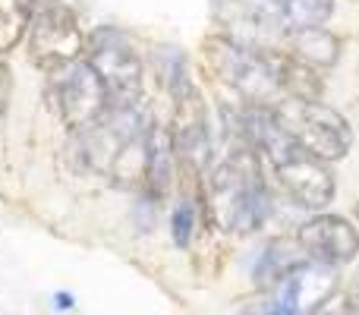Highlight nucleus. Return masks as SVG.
<instances>
[{"instance_id": "nucleus-1", "label": "nucleus", "mask_w": 359, "mask_h": 315, "mask_svg": "<svg viewBox=\"0 0 359 315\" xmlns=\"http://www.w3.org/2000/svg\"><path fill=\"white\" fill-rule=\"evenodd\" d=\"M151 126L155 123L139 105L107 107L88 130L76 133L82 161L88 170L107 177L114 186H142Z\"/></svg>"}, {"instance_id": "nucleus-2", "label": "nucleus", "mask_w": 359, "mask_h": 315, "mask_svg": "<svg viewBox=\"0 0 359 315\" xmlns=\"http://www.w3.org/2000/svg\"><path fill=\"white\" fill-rule=\"evenodd\" d=\"M205 60H208L211 73H215L224 86L240 95L243 105L274 107L284 98L262 48H249V44L236 41V38L217 35V38L205 41Z\"/></svg>"}, {"instance_id": "nucleus-3", "label": "nucleus", "mask_w": 359, "mask_h": 315, "mask_svg": "<svg viewBox=\"0 0 359 315\" xmlns=\"http://www.w3.org/2000/svg\"><path fill=\"white\" fill-rule=\"evenodd\" d=\"M274 117L287 130V136L322 161H341L350 155L353 130L341 111L328 107L325 101H293L284 98L274 105Z\"/></svg>"}, {"instance_id": "nucleus-4", "label": "nucleus", "mask_w": 359, "mask_h": 315, "mask_svg": "<svg viewBox=\"0 0 359 315\" xmlns=\"http://www.w3.org/2000/svg\"><path fill=\"white\" fill-rule=\"evenodd\" d=\"M86 63L95 69L107 92L111 107H130L142 98V60L123 32L98 29L86 41Z\"/></svg>"}, {"instance_id": "nucleus-5", "label": "nucleus", "mask_w": 359, "mask_h": 315, "mask_svg": "<svg viewBox=\"0 0 359 315\" xmlns=\"http://www.w3.org/2000/svg\"><path fill=\"white\" fill-rule=\"evenodd\" d=\"M170 98H174V123H170V139H174L177 161L186 173L205 177L211 167V130H208V111H205L202 92L189 73H183L168 86Z\"/></svg>"}, {"instance_id": "nucleus-6", "label": "nucleus", "mask_w": 359, "mask_h": 315, "mask_svg": "<svg viewBox=\"0 0 359 315\" xmlns=\"http://www.w3.org/2000/svg\"><path fill=\"white\" fill-rule=\"evenodd\" d=\"M82 54H86V35L76 13L63 4L35 6L29 22V60L44 73H57L76 63Z\"/></svg>"}, {"instance_id": "nucleus-7", "label": "nucleus", "mask_w": 359, "mask_h": 315, "mask_svg": "<svg viewBox=\"0 0 359 315\" xmlns=\"http://www.w3.org/2000/svg\"><path fill=\"white\" fill-rule=\"evenodd\" d=\"M50 101H54V111L60 117V123L69 133H82L101 117V114L111 107L107 92L101 86V79L95 76V69L86 60H76L69 67L50 73Z\"/></svg>"}, {"instance_id": "nucleus-8", "label": "nucleus", "mask_w": 359, "mask_h": 315, "mask_svg": "<svg viewBox=\"0 0 359 315\" xmlns=\"http://www.w3.org/2000/svg\"><path fill=\"white\" fill-rule=\"evenodd\" d=\"M334 293H337L334 265L306 259L303 265H297L278 284V297L271 300V306L280 315H312L322 306H328L334 300Z\"/></svg>"}, {"instance_id": "nucleus-9", "label": "nucleus", "mask_w": 359, "mask_h": 315, "mask_svg": "<svg viewBox=\"0 0 359 315\" xmlns=\"http://www.w3.org/2000/svg\"><path fill=\"white\" fill-rule=\"evenodd\" d=\"M249 22L268 32H303L318 29L331 19L334 0H240Z\"/></svg>"}, {"instance_id": "nucleus-10", "label": "nucleus", "mask_w": 359, "mask_h": 315, "mask_svg": "<svg viewBox=\"0 0 359 315\" xmlns=\"http://www.w3.org/2000/svg\"><path fill=\"white\" fill-rule=\"evenodd\" d=\"M306 259L322 265H344L359 253V230L341 215H318L306 221L297 234Z\"/></svg>"}, {"instance_id": "nucleus-11", "label": "nucleus", "mask_w": 359, "mask_h": 315, "mask_svg": "<svg viewBox=\"0 0 359 315\" xmlns=\"http://www.w3.org/2000/svg\"><path fill=\"white\" fill-rule=\"evenodd\" d=\"M262 51H265V60H268V67H271V76L284 98L322 101V95H325L322 69L306 63L303 57L290 54V51H280V48H262Z\"/></svg>"}, {"instance_id": "nucleus-12", "label": "nucleus", "mask_w": 359, "mask_h": 315, "mask_svg": "<svg viewBox=\"0 0 359 315\" xmlns=\"http://www.w3.org/2000/svg\"><path fill=\"white\" fill-rule=\"evenodd\" d=\"M174 173H177L174 139H170V130L155 123L149 133V161H145V183H142L149 202H161L168 196Z\"/></svg>"}, {"instance_id": "nucleus-13", "label": "nucleus", "mask_w": 359, "mask_h": 315, "mask_svg": "<svg viewBox=\"0 0 359 315\" xmlns=\"http://www.w3.org/2000/svg\"><path fill=\"white\" fill-rule=\"evenodd\" d=\"M303 262H306V253L297 243V236H293V240L290 236H280V240H271L259 253L255 268H252V278L262 290H268V287H278L280 281H284L297 265H303Z\"/></svg>"}, {"instance_id": "nucleus-14", "label": "nucleus", "mask_w": 359, "mask_h": 315, "mask_svg": "<svg viewBox=\"0 0 359 315\" xmlns=\"http://www.w3.org/2000/svg\"><path fill=\"white\" fill-rule=\"evenodd\" d=\"M287 51L303 57L312 67L325 69L341 60V38H337L334 32H328L325 25H318V29H303V32H293L290 35V48Z\"/></svg>"}, {"instance_id": "nucleus-15", "label": "nucleus", "mask_w": 359, "mask_h": 315, "mask_svg": "<svg viewBox=\"0 0 359 315\" xmlns=\"http://www.w3.org/2000/svg\"><path fill=\"white\" fill-rule=\"evenodd\" d=\"M35 0H0V54L16 48L19 38L29 32Z\"/></svg>"}, {"instance_id": "nucleus-16", "label": "nucleus", "mask_w": 359, "mask_h": 315, "mask_svg": "<svg viewBox=\"0 0 359 315\" xmlns=\"http://www.w3.org/2000/svg\"><path fill=\"white\" fill-rule=\"evenodd\" d=\"M170 234H174V243L180 249H186L192 243V234H196V202L192 199H183L174 208V215H170Z\"/></svg>"}, {"instance_id": "nucleus-17", "label": "nucleus", "mask_w": 359, "mask_h": 315, "mask_svg": "<svg viewBox=\"0 0 359 315\" xmlns=\"http://www.w3.org/2000/svg\"><path fill=\"white\" fill-rule=\"evenodd\" d=\"M10 95H13V73L4 60H0V123L6 117V107H10Z\"/></svg>"}, {"instance_id": "nucleus-18", "label": "nucleus", "mask_w": 359, "mask_h": 315, "mask_svg": "<svg viewBox=\"0 0 359 315\" xmlns=\"http://www.w3.org/2000/svg\"><path fill=\"white\" fill-rule=\"evenodd\" d=\"M337 315H359V274H356V281L350 284V290H347V303L337 309Z\"/></svg>"}, {"instance_id": "nucleus-19", "label": "nucleus", "mask_w": 359, "mask_h": 315, "mask_svg": "<svg viewBox=\"0 0 359 315\" xmlns=\"http://www.w3.org/2000/svg\"><path fill=\"white\" fill-rule=\"evenodd\" d=\"M240 315H280V312L274 309L271 303H265V306H252V309H246V312H240Z\"/></svg>"}, {"instance_id": "nucleus-20", "label": "nucleus", "mask_w": 359, "mask_h": 315, "mask_svg": "<svg viewBox=\"0 0 359 315\" xmlns=\"http://www.w3.org/2000/svg\"><path fill=\"white\" fill-rule=\"evenodd\" d=\"M54 306L57 309H73V297L69 293H54Z\"/></svg>"}]
</instances>
